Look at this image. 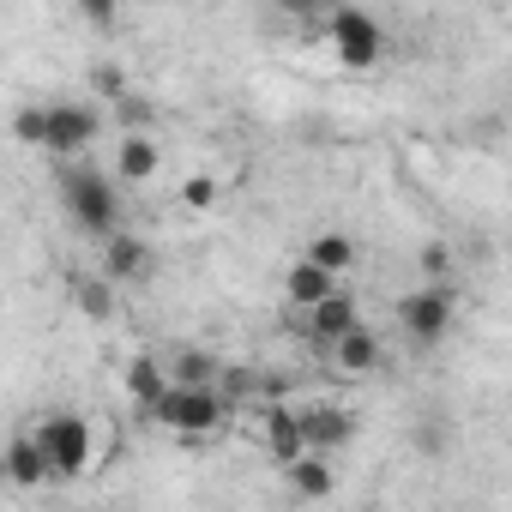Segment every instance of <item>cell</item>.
Wrapping results in <instances>:
<instances>
[{
  "instance_id": "d4e9b609",
  "label": "cell",
  "mask_w": 512,
  "mask_h": 512,
  "mask_svg": "<svg viewBox=\"0 0 512 512\" xmlns=\"http://www.w3.org/2000/svg\"><path fill=\"white\" fill-rule=\"evenodd\" d=\"M121 121H127V133H151V103L145 97H127L121 103Z\"/></svg>"
},
{
  "instance_id": "ba28073f",
  "label": "cell",
  "mask_w": 512,
  "mask_h": 512,
  "mask_svg": "<svg viewBox=\"0 0 512 512\" xmlns=\"http://www.w3.org/2000/svg\"><path fill=\"white\" fill-rule=\"evenodd\" d=\"M151 272H157V260H151V247H145L139 235L121 229V235L103 241V278H109L115 290H121V284H145Z\"/></svg>"
},
{
  "instance_id": "7c38bea8",
  "label": "cell",
  "mask_w": 512,
  "mask_h": 512,
  "mask_svg": "<svg viewBox=\"0 0 512 512\" xmlns=\"http://www.w3.org/2000/svg\"><path fill=\"white\" fill-rule=\"evenodd\" d=\"M302 422H308V446L326 458L356 440V410H344V404H314V410H302Z\"/></svg>"
},
{
  "instance_id": "30bf717a",
  "label": "cell",
  "mask_w": 512,
  "mask_h": 512,
  "mask_svg": "<svg viewBox=\"0 0 512 512\" xmlns=\"http://www.w3.org/2000/svg\"><path fill=\"white\" fill-rule=\"evenodd\" d=\"M266 452L290 470L296 458H308L314 446H308V422H302V410H290V404H272L266 410Z\"/></svg>"
},
{
  "instance_id": "e0dca14e",
  "label": "cell",
  "mask_w": 512,
  "mask_h": 512,
  "mask_svg": "<svg viewBox=\"0 0 512 512\" xmlns=\"http://www.w3.org/2000/svg\"><path fill=\"white\" fill-rule=\"evenodd\" d=\"M169 380L175 386H187V392H217V380H223V362L211 356V350H175V362H169Z\"/></svg>"
},
{
  "instance_id": "5bb4252c",
  "label": "cell",
  "mask_w": 512,
  "mask_h": 512,
  "mask_svg": "<svg viewBox=\"0 0 512 512\" xmlns=\"http://www.w3.org/2000/svg\"><path fill=\"white\" fill-rule=\"evenodd\" d=\"M121 386H127V398H133L145 416L175 392V380H169V368H163L157 356H133V362H127V374H121Z\"/></svg>"
},
{
  "instance_id": "d6986e66",
  "label": "cell",
  "mask_w": 512,
  "mask_h": 512,
  "mask_svg": "<svg viewBox=\"0 0 512 512\" xmlns=\"http://www.w3.org/2000/svg\"><path fill=\"white\" fill-rule=\"evenodd\" d=\"M73 302H79V314L97 320V326L115 320V284H109L103 272H97V278H79V284H73Z\"/></svg>"
},
{
  "instance_id": "ffe728a7",
  "label": "cell",
  "mask_w": 512,
  "mask_h": 512,
  "mask_svg": "<svg viewBox=\"0 0 512 512\" xmlns=\"http://www.w3.org/2000/svg\"><path fill=\"white\" fill-rule=\"evenodd\" d=\"M260 386H266V374H260V368H223V380H217V392H223L229 404L260 398Z\"/></svg>"
},
{
  "instance_id": "6da1fadb",
  "label": "cell",
  "mask_w": 512,
  "mask_h": 512,
  "mask_svg": "<svg viewBox=\"0 0 512 512\" xmlns=\"http://www.w3.org/2000/svg\"><path fill=\"white\" fill-rule=\"evenodd\" d=\"M61 199H67L73 223L91 229L97 241L121 235V193H115V175H103L97 163H67L61 169Z\"/></svg>"
},
{
  "instance_id": "9c48e42d",
  "label": "cell",
  "mask_w": 512,
  "mask_h": 512,
  "mask_svg": "<svg viewBox=\"0 0 512 512\" xmlns=\"http://www.w3.org/2000/svg\"><path fill=\"white\" fill-rule=\"evenodd\" d=\"M380 356H386V344H380V332L362 320L350 338H338V344H332V356H326V362H332V374L362 380V374H374V368H380Z\"/></svg>"
},
{
  "instance_id": "52a82bcc",
  "label": "cell",
  "mask_w": 512,
  "mask_h": 512,
  "mask_svg": "<svg viewBox=\"0 0 512 512\" xmlns=\"http://www.w3.org/2000/svg\"><path fill=\"white\" fill-rule=\"evenodd\" d=\"M356 326H362V308H356V296H350V290H338L332 302H320L314 314H302L308 344H314V350H326V356H332V344H338V338H350Z\"/></svg>"
},
{
  "instance_id": "8fae6325",
  "label": "cell",
  "mask_w": 512,
  "mask_h": 512,
  "mask_svg": "<svg viewBox=\"0 0 512 512\" xmlns=\"http://www.w3.org/2000/svg\"><path fill=\"white\" fill-rule=\"evenodd\" d=\"M344 290V278H332V272H320L314 260H296L290 272H284V296H290V308L296 314H314L320 302H332Z\"/></svg>"
},
{
  "instance_id": "44dd1931",
  "label": "cell",
  "mask_w": 512,
  "mask_h": 512,
  "mask_svg": "<svg viewBox=\"0 0 512 512\" xmlns=\"http://www.w3.org/2000/svg\"><path fill=\"white\" fill-rule=\"evenodd\" d=\"M416 272H422L428 284H446V278H452V247H446V241H428V247L416 253Z\"/></svg>"
},
{
  "instance_id": "277c9868",
  "label": "cell",
  "mask_w": 512,
  "mask_h": 512,
  "mask_svg": "<svg viewBox=\"0 0 512 512\" xmlns=\"http://www.w3.org/2000/svg\"><path fill=\"white\" fill-rule=\"evenodd\" d=\"M326 37H332L338 61H344L350 73H368V67H380V55H386V31H380V19L362 13V7H338V13L326 19Z\"/></svg>"
},
{
  "instance_id": "8992f818",
  "label": "cell",
  "mask_w": 512,
  "mask_h": 512,
  "mask_svg": "<svg viewBox=\"0 0 512 512\" xmlns=\"http://www.w3.org/2000/svg\"><path fill=\"white\" fill-rule=\"evenodd\" d=\"M97 127H103V115L97 109H85V103H49V151L55 157H67V163H79L91 145H97Z\"/></svg>"
},
{
  "instance_id": "9a60e30c",
  "label": "cell",
  "mask_w": 512,
  "mask_h": 512,
  "mask_svg": "<svg viewBox=\"0 0 512 512\" xmlns=\"http://www.w3.org/2000/svg\"><path fill=\"white\" fill-rule=\"evenodd\" d=\"M7 476H13L19 488H43V482H55V470H49V452H43L37 428L13 434V446H7Z\"/></svg>"
},
{
  "instance_id": "7402d4cb",
  "label": "cell",
  "mask_w": 512,
  "mask_h": 512,
  "mask_svg": "<svg viewBox=\"0 0 512 512\" xmlns=\"http://www.w3.org/2000/svg\"><path fill=\"white\" fill-rule=\"evenodd\" d=\"M91 91H97V97H115V103L133 97V91H127V73H121L115 61H97V67H91Z\"/></svg>"
},
{
  "instance_id": "4316f807",
  "label": "cell",
  "mask_w": 512,
  "mask_h": 512,
  "mask_svg": "<svg viewBox=\"0 0 512 512\" xmlns=\"http://www.w3.org/2000/svg\"><path fill=\"white\" fill-rule=\"evenodd\" d=\"M440 446H446V434L434 422H416V452H440Z\"/></svg>"
},
{
  "instance_id": "4fadbf2b",
  "label": "cell",
  "mask_w": 512,
  "mask_h": 512,
  "mask_svg": "<svg viewBox=\"0 0 512 512\" xmlns=\"http://www.w3.org/2000/svg\"><path fill=\"white\" fill-rule=\"evenodd\" d=\"M157 163H163V145L151 133H121V145H115V181L121 187H145L157 175Z\"/></svg>"
},
{
  "instance_id": "603a6c76",
  "label": "cell",
  "mask_w": 512,
  "mask_h": 512,
  "mask_svg": "<svg viewBox=\"0 0 512 512\" xmlns=\"http://www.w3.org/2000/svg\"><path fill=\"white\" fill-rule=\"evenodd\" d=\"M13 139H19V145H43V139H49V109H37V103L19 109V115H13Z\"/></svg>"
},
{
  "instance_id": "2e32d148",
  "label": "cell",
  "mask_w": 512,
  "mask_h": 512,
  "mask_svg": "<svg viewBox=\"0 0 512 512\" xmlns=\"http://www.w3.org/2000/svg\"><path fill=\"white\" fill-rule=\"evenodd\" d=\"M284 482H290L296 500H326V494L338 488V470H332L326 452H308V458H296V464L284 470Z\"/></svg>"
},
{
  "instance_id": "ac0fdd59",
  "label": "cell",
  "mask_w": 512,
  "mask_h": 512,
  "mask_svg": "<svg viewBox=\"0 0 512 512\" xmlns=\"http://www.w3.org/2000/svg\"><path fill=\"white\" fill-rule=\"evenodd\" d=\"M302 260H314L320 272H332V278H344V272L356 266V241H350L344 229H320V235L308 241V253H302Z\"/></svg>"
},
{
  "instance_id": "5b68a950",
  "label": "cell",
  "mask_w": 512,
  "mask_h": 512,
  "mask_svg": "<svg viewBox=\"0 0 512 512\" xmlns=\"http://www.w3.org/2000/svg\"><path fill=\"white\" fill-rule=\"evenodd\" d=\"M398 332H404L416 350L440 344V338L452 332V284H422V290H410V296L398 302Z\"/></svg>"
},
{
  "instance_id": "cb8c5ba5",
  "label": "cell",
  "mask_w": 512,
  "mask_h": 512,
  "mask_svg": "<svg viewBox=\"0 0 512 512\" xmlns=\"http://www.w3.org/2000/svg\"><path fill=\"white\" fill-rule=\"evenodd\" d=\"M181 205H187V211L217 205V181H211V175H187V181H181Z\"/></svg>"
},
{
  "instance_id": "7a4b0ae2",
  "label": "cell",
  "mask_w": 512,
  "mask_h": 512,
  "mask_svg": "<svg viewBox=\"0 0 512 512\" xmlns=\"http://www.w3.org/2000/svg\"><path fill=\"white\" fill-rule=\"evenodd\" d=\"M37 440H43V452H49V470H55V482H73V476H85L91 470V422L79 416V410H55V416H43L37 422Z\"/></svg>"
},
{
  "instance_id": "3957f363",
  "label": "cell",
  "mask_w": 512,
  "mask_h": 512,
  "mask_svg": "<svg viewBox=\"0 0 512 512\" xmlns=\"http://www.w3.org/2000/svg\"><path fill=\"white\" fill-rule=\"evenodd\" d=\"M223 416H229V398H223V392H187V386H175V392L151 410V422L169 428V434H181V440H205V434H217Z\"/></svg>"
},
{
  "instance_id": "484cf974",
  "label": "cell",
  "mask_w": 512,
  "mask_h": 512,
  "mask_svg": "<svg viewBox=\"0 0 512 512\" xmlns=\"http://www.w3.org/2000/svg\"><path fill=\"white\" fill-rule=\"evenodd\" d=\"M79 19H85L91 31H109V25H115V7H109V0H85V7H79Z\"/></svg>"
}]
</instances>
